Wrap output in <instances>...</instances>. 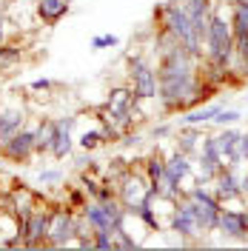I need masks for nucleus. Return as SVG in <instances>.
<instances>
[{
	"label": "nucleus",
	"mask_w": 248,
	"mask_h": 251,
	"mask_svg": "<svg viewBox=\"0 0 248 251\" xmlns=\"http://www.w3.org/2000/svg\"><path fill=\"white\" fill-rule=\"evenodd\" d=\"M154 26L171 31L186 46L188 54H194L197 60L205 57V46H202L200 40H197V34H194V26H191V17H188L183 0H166V3H160L154 9Z\"/></svg>",
	"instance_id": "1"
},
{
	"label": "nucleus",
	"mask_w": 248,
	"mask_h": 251,
	"mask_svg": "<svg viewBox=\"0 0 248 251\" xmlns=\"http://www.w3.org/2000/svg\"><path fill=\"white\" fill-rule=\"evenodd\" d=\"M234 43L237 37H234L231 20L220 9V3H214L211 20H208V37H205V60L214 63L217 69H228L234 63Z\"/></svg>",
	"instance_id": "2"
},
{
	"label": "nucleus",
	"mask_w": 248,
	"mask_h": 251,
	"mask_svg": "<svg viewBox=\"0 0 248 251\" xmlns=\"http://www.w3.org/2000/svg\"><path fill=\"white\" fill-rule=\"evenodd\" d=\"M186 194H188V200H191L194 217H197V226H200V234L217 231L223 203H220V197L214 194V188L202 186V183H194L191 188H186Z\"/></svg>",
	"instance_id": "3"
},
{
	"label": "nucleus",
	"mask_w": 248,
	"mask_h": 251,
	"mask_svg": "<svg viewBox=\"0 0 248 251\" xmlns=\"http://www.w3.org/2000/svg\"><path fill=\"white\" fill-rule=\"evenodd\" d=\"M128 86L137 97L140 103H149V100H157L160 94V83H157V66L143 51L131 54L128 57Z\"/></svg>",
	"instance_id": "4"
},
{
	"label": "nucleus",
	"mask_w": 248,
	"mask_h": 251,
	"mask_svg": "<svg viewBox=\"0 0 248 251\" xmlns=\"http://www.w3.org/2000/svg\"><path fill=\"white\" fill-rule=\"evenodd\" d=\"M77 228H80V211L60 205L51 208V228H49V249H72L77 240Z\"/></svg>",
	"instance_id": "5"
},
{
	"label": "nucleus",
	"mask_w": 248,
	"mask_h": 251,
	"mask_svg": "<svg viewBox=\"0 0 248 251\" xmlns=\"http://www.w3.org/2000/svg\"><path fill=\"white\" fill-rule=\"evenodd\" d=\"M225 169V160L217 149V137L214 134H202L200 151H197V163H194V183L211 186L214 177Z\"/></svg>",
	"instance_id": "6"
},
{
	"label": "nucleus",
	"mask_w": 248,
	"mask_h": 251,
	"mask_svg": "<svg viewBox=\"0 0 248 251\" xmlns=\"http://www.w3.org/2000/svg\"><path fill=\"white\" fill-rule=\"evenodd\" d=\"M51 228V208H34L29 217L20 220V237H23V249H43L49 240Z\"/></svg>",
	"instance_id": "7"
},
{
	"label": "nucleus",
	"mask_w": 248,
	"mask_h": 251,
	"mask_svg": "<svg viewBox=\"0 0 248 251\" xmlns=\"http://www.w3.org/2000/svg\"><path fill=\"white\" fill-rule=\"evenodd\" d=\"M117 200L125 205V211H128V217L134 214V208L140 203H146V200H154L151 197V191H149V180H146V174L140 177L134 174L131 169L117 180Z\"/></svg>",
	"instance_id": "8"
},
{
	"label": "nucleus",
	"mask_w": 248,
	"mask_h": 251,
	"mask_svg": "<svg viewBox=\"0 0 248 251\" xmlns=\"http://www.w3.org/2000/svg\"><path fill=\"white\" fill-rule=\"evenodd\" d=\"M169 231L171 234H177L183 243H186V240H194V237H200V226H197V217H194V208H191L188 194H183V197L174 203V208H171Z\"/></svg>",
	"instance_id": "9"
},
{
	"label": "nucleus",
	"mask_w": 248,
	"mask_h": 251,
	"mask_svg": "<svg viewBox=\"0 0 248 251\" xmlns=\"http://www.w3.org/2000/svg\"><path fill=\"white\" fill-rule=\"evenodd\" d=\"M0 157H6L9 163H20V166L29 163L31 157H37V151H34V126H23L15 137H9L0 146Z\"/></svg>",
	"instance_id": "10"
},
{
	"label": "nucleus",
	"mask_w": 248,
	"mask_h": 251,
	"mask_svg": "<svg viewBox=\"0 0 248 251\" xmlns=\"http://www.w3.org/2000/svg\"><path fill=\"white\" fill-rule=\"evenodd\" d=\"M74 126H77V117L66 114V117H54V137H51V149L49 154L54 160H66V157L74 151Z\"/></svg>",
	"instance_id": "11"
},
{
	"label": "nucleus",
	"mask_w": 248,
	"mask_h": 251,
	"mask_svg": "<svg viewBox=\"0 0 248 251\" xmlns=\"http://www.w3.org/2000/svg\"><path fill=\"white\" fill-rule=\"evenodd\" d=\"M29 126V111L23 103H0V146Z\"/></svg>",
	"instance_id": "12"
},
{
	"label": "nucleus",
	"mask_w": 248,
	"mask_h": 251,
	"mask_svg": "<svg viewBox=\"0 0 248 251\" xmlns=\"http://www.w3.org/2000/svg\"><path fill=\"white\" fill-rule=\"evenodd\" d=\"M211 186H214V194L220 197L223 205L243 200V174L237 172V169H231V166H225V169L214 177Z\"/></svg>",
	"instance_id": "13"
},
{
	"label": "nucleus",
	"mask_w": 248,
	"mask_h": 251,
	"mask_svg": "<svg viewBox=\"0 0 248 251\" xmlns=\"http://www.w3.org/2000/svg\"><path fill=\"white\" fill-rule=\"evenodd\" d=\"M217 231L223 234V240H231V243H248V228H246L243 208H225V205H223Z\"/></svg>",
	"instance_id": "14"
},
{
	"label": "nucleus",
	"mask_w": 248,
	"mask_h": 251,
	"mask_svg": "<svg viewBox=\"0 0 248 251\" xmlns=\"http://www.w3.org/2000/svg\"><path fill=\"white\" fill-rule=\"evenodd\" d=\"M188 17H191V26L194 34L205 46V37H208V20H211V9H214V0H183Z\"/></svg>",
	"instance_id": "15"
},
{
	"label": "nucleus",
	"mask_w": 248,
	"mask_h": 251,
	"mask_svg": "<svg viewBox=\"0 0 248 251\" xmlns=\"http://www.w3.org/2000/svg\"><path fill=\"white\" fill-rule=\"evenodd\" d=\"M103 106L111 109V111H120V114H131V117H137L140 120V100L134 97L131 86H114Z\"/></svg>",
	"instance_id": "16"
},
{
	"label": "nucleus",
	"mask_w": 248,
	"mask_h": 251,
	"mask_svg": "<svg viewBox=\"0 0 248 251\" xmlns=\"http://www.w3.org/2000/svg\"><path fill=\"white\" fill-rule=\"evenodd\" d=\"M0 246L3 249H23V237H20V217L6 205L0 211Z\"/></svg>",
	"instance_id": "17"
},
{
	"label": "nucleus",
	"mask_w": 248,
	"mask_h": 251,
	"mask_svg": "<svg viewBox=\"0 0 248 251\" xmlns=\"http://www.w3.org/2000/svg\"><path fill=\"white\" fill-rule=\"evenodd\" d=\"M72 12V0H34V15L43 26H57Z\"/></svg>",
	"instance_id": "18"
},
{
	"label": "nucleus",
	"mask_w": 248,
	"mask_h": 251,
	"mask_svg": "<svg viewBox=\"0 0 248 251\" xmlns=\"http://www.w3.org/2000/svg\"><path fill=\"white\" fill-rule=\"evenodd\" d=\"M143 174H146V180H149V191H151V197L157 200V197H160V191H163V177H166V157H163V154L146 157Z\"/></svg>",
	"instance_id": "19"
},
{
	"label": "nucleus",
	"mask_w": 248,
	"mask_h": 251,
	"mask_svg": "<svg viewBox=\"0 0 248 251\" xmlns=\"http://www.w3.org/2000/svg\"><path fill=\"white\" fill-rule=\"evenodd\" d=\"M166 174H169V177H174L177 183L194 180V163H191V157L174 149V151L166 157Z\"/></svg>",
	"instance_id": "20"
},
{
	"label": "nucleus",
	"mask_w": 248,
	"mask_h": 251,
	"mask_svg": "<svg viewBox=\"0 0 248 251\" xmlns=\"http://www.w3.org/2000/svg\"><path fill=\"white\" fill-rule=\"evenodd\" d=\"M200 140H202V131L197 126H180V131L174 134V149L188 157H194L200 151Z\"/></svg>",
	"instance_id": "21"
},
{
	"label": "nucleus",
	"mask_w": 248,
	"mask_h": 251,
	"mask_svg": "<svg viewBox=\"0 0 248 251\" xmlns=\"http://www.w3.org/2000/svg\"><path fill=\"white\" fill-rule=\"evenodd\" d=\"M223 109V103H202L197 109H188L180 114V126H205L214 120V114Z\"/></svg>",
	"instance_id": "22"
},
{
	"label": "nucleus",
	"mask_w": 248,
	"mask_h": 251,
	"mask_svg": "<svg viewBox=\"0 0 248 251\" xmlns=\"http://www.w3.org/2000/svg\"><path fill=\"white\" fill-rule=\"evenodd\" d=\"M51 137H54V117H40L34 123V151H37V157L49 154Z\"/></svg>",
	"instance_id": "23"
},
{
	"label": "nucleus",
	"mask_w": 248,
	"mask_h": 251,
	"mask_svg": "<svg viewBox=\"0 0 248 251\" xmlns=\"http://www.w3.org/2000/svg\"><path fill=\"white\" fill-rule=\"evenodd\" d=\"M228 20H231L234 37L248 34V0H228Z\"/></svg>",
	"instance_id": "24"
},
{
	"label": "nucleus",
	"mask_w": 248,
	"mask_h": 251,
	"mask_svg": "<svg viewBox=\"0 0 248 251\" xmlns=\"http://www.w3.org/2000/svg\"><path fill=\"white\" fill-rule=\"evenodd\" d=\"M217 137V149L223 160H228L231 154H237V143H240V131L234 126H220V131L214 134Z\"/></svg>",
	"instance_id": "25"
},
{
	"label": "nucleus",
	"mask_w": 248,
	"mask_h": 251,
	"mask_svg": "<svg viewBox=\"0 0 248 251\" xmlns=\"http://www.w3.org/2000/svg\"><path fill=\"white\" fill-rule=\"evenodd\" d=\"M131 217H137L149 231H163V220L157 217V208H154V200H146V203H140L134 208V214Z\"/></svg>",
	"instance_id": "26"
},
{
	"label": "nucleus",
	"mask_w": 248,
	"mask_h": 251,
	"mask_svg": "<svg viewBox=\"0 0 248 251\" xmlns=\"http://www.w3.org/2000/svg\"><path fill=\"white\" fill-rule=\"evenodd\" d=\"M234 69L243 75V80H248V34L246 37H237L234 43Z\"/></svg>",
	"instance_id": "27"
},
{
	"label": "nucleus",
	"mask_w": 248,
	"mask_h": 251,
	"mask_svg": "<svg viewBox=\"0 0 248 251\" xmlns=\"http://www.w3.org/2000/svg\"><path fill=\"white\" fill-rule=\"evenodd\" d=\"M103 143H106V137H103L100 126H97V128H86V131L77 137V146L83 149V151H94V149H100Z\"/></svg>",
	"instance_id": "28"
},
{
	"label": "nucleus",
	"mask_w": 248,
	"mask_h": 251,
	"mask_svg": "<svg viewBox=\"0 0 248 251\" xmlns=\"http://www.w3.org/2000/svg\"><path fill=\"white\" fill-rule=\"evenodd\" d=\"M20 57H23V49L17 46V43H0V72L9 69V66H15Z\"/></svg>",
	"instance_id": "29"
},
{
	"label": "nucleus",
	"mask_w": 248,
	"mask_h": 251,
	"mask_svg": "<svg viewBox=\"0 0 248 251\" xmlns=\"http://www.w3.org/2000/svg\"><path fill=\"white\" fill-rule=\"evenodd\" d=\"M240 120H243V114H240L237 109H225V106H223V109L214 114L211 123L214 126H234V123H240Z\"/></svg>",
	"instance_id": "30"
},
{
	"label": "nucleus",
	"mask_w": 248,
	"mask_h": 251,
	"mask_svg": "<svg viewBox=\"0 0 248 251\" xmlns=\"http://www.w3.org/2000/svg\"><path fill=\"white\" fill-rule=\"evenodd\" d=\"M86 203H89V200H86V188H83V186L69 188V194H66V205H69V208L80 211V208H83Z\"/></svg>",
	"instance_id": "31"
},
{
	"label": "nucleus",
	"mask_w": 248,
	"mask_h": 251,
	"mask_svg": "<svg viewBox=\"0 0 248 251\" xmlns=\"http://www.w3.org/2000/svg\"><path fill=\"white\" fill-rule=\"evenodd\" d=\"M63 177H66V174H63L60 169H43V172L37 174V183H40V186L54 188V186H60L63 183Z\"/></svg>",
	"instance_id": "32"
},
{
	"label": "nucleus",
	"mask_w": 248,
	"mask_h": 251,
	"mask_svg": "<svg viewBox=\"0 0 248 251\" xmlns=\"http://www.w3.org/2000/svg\"><path fill=\"white\" fill-rule=\"evenodd\" d=\"M114 246H117V249H125V251L140 249V243H137L131 234H128V231H125V226L120 228V231H114Z\"/></svg>",
	"instance_id": "33"
},
{
	"label": "nucleus",
	"mask_w": 248,
	"mask_h": 251,
	"mask_svg": "<svg viewBox=\"0 0 248 251\" xmlns=\"http://www.w3.org/2000/svg\"><path fill=\"white\" fill-rule=\"evenodd\" d=\"M117 43H120L117 34H97V37H92V49L94 51H100V49H114Z\"/></svg>",
	"instance_id": "34"
},
{
	"label": "nucleus",
	"mask_w": 248,
	"mask_h": 251,
	"mask_svg": "<svg viewBox=\"0 0 248 251\" xmlns=\"http://www.w3.org/2000/svg\"><path fill=\"white\" fill-rule=\"evenodd\" d=\"M94 249H103V251L117 249L114 246V234L111 231H94Z\"/></svg>",
	"instance_id": "35"
},
{
	"label": "nucleus",
	"mask_w": 248,
	"mask_h": 251,
	"mask_svg": "<svg viewBox=\"0 0 248 251\" xmlns=\"http://www.w3.org/2000/svg\"><path fill=\"white\" fill-rule=\"evenodd\" d=\"M54 86H57V83H54V80H49V77H37V80H31V83H29V89L34 94H40V92L46 94V92H51Z\"/></svg>",
	"instance_id": "36"
},
{
	"label": "nucleus",
	"mask_w": 248,
	"mask_h": 251,
	"mask_svg": "<svg viewBox=\"0 0 248 251\" xmlns=\"http://www.w3.org/2000/svg\"><path fill=\"white\" fill-rule=\"evenodd\" d=\"M237 154L243 157V163H248V131H240V143H237Z\"/></svg>",
	"instance_id": "37"
},
{
	"label": "nucleus",
	"mask_w": 248,
	"mask_h": 251,
	"mask_svg": "<svg viewBox=\"0 0 248 251\" xmlns=\"http://www.w3.org/2000/svg\"><path fill=\"white\" fill-rule=\"evenodd\" d=\"M171 131H174V128H171L169 123H160V126H154V128H151V137H157V140H163V137H169Z\"/></svg>",
	"instance_id": "38"
},
{
	"label": "nucleus",
	"mask_w": 248,
	"mask_h": 251,
	"mask_svg": "<svg viewBox=\"0 0 248 251\" xmlns=\"http://www.w3.org/2000/svg\"><path fill=\"white\" fill-rule=\"evenodd\" d=\"M0 43H6V17L0 15Z\"/></svg>",
	"instance_id": "39"
},
{
	"label": "nucleus",
	"mask_w": 248,
	"mask_h": 251,
	"mask_svg": "<svg viewBox=\"0 0 248 251\" xmlns=\"http://www.w3.org/2000/svg\"><path fill=\"white\" fill-rule=\"evenodd\" d=\"M243 200H248V172L243 174Z\"/></svg>",
	"instance_id": "40"
},
{
	"label": "nucleus",
	"mask_w": 248,
	"mask_h": 251,
	"mask_svg": "<svg viewBox=\"0 0 248 251\" xmlns=\"http://www.w3.org/2000/svg\"><path fill=\"white\" fill-rule=\"evenodd\" d=\"M0 3H3V6H12V3H17V0H0Z\"/></svg>",
	"instance_id": "41"
},
{
	"label": "nucleus",
	"mask_w": 248,
	"mask_h": 251,
	"mask_svg": "<svg viewBox=\"0 0 248 251\" xmlns=\"http://www.w3.org/2000/svg\"><path fill=\"white\" fill-rule=\"evenodd\" d=\"M243 217H246V228H248V208H243Z\"/></svg>",
	"instance_id": "42"
},
{
	"label": "nucleus",
	"mask_w": 248,
	"mask_h": 251,
	"mask_svg": "<svg viewBox=\"0 0 248 251\" xmlns=\"http://www.w3.org/2000/svg\"><path fill=\"white\" fill-rule=\"evenodd\" d=\"M246 103H248V97H246Z\"/></svg>",
	"instance_id": "43"
}]
</instances>
